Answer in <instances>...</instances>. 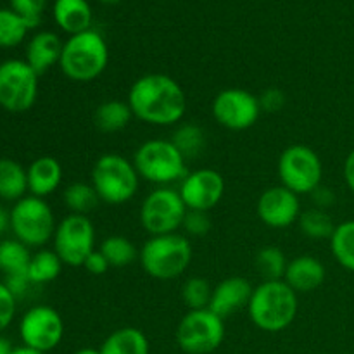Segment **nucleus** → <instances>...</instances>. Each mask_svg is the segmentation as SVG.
Instances as JSON below:
<instances>
[{
  "mask_svg": "<svg viewBox=\"0 0 354 354\" xmlns=\"http://www.w3.org/2000/svg\"><path fill=\"white\" fill-rule=\"evenodd\" d=\"M330 251L335 261L348 272H354V220L342 221L330 237Z\"/></svg>",
  "mask_w": 354,
  "mask_h": 354,
  "instance_id": "30",
  "label": "nucleus"
},
{
  "mask_svg": "<svg viewBox=\"0 0 354 354\" xmlns=\"http://www.w3.org/2000/svg\"><path fill=\"white\" fill-rule=\"evenodd\" d=\"M100 3H106V6H114V3H120L121 0H99Z\"/></svg>",
  "mask_w": 354,
  "mask_h": 354,
  "instance_id": "47",
  "label": "nucleus"
},
{
  "mask_svg": "<svg viewBox=\"0 0 354 354\" xmlns=\"http://www.w3.org/2000/svg\"><path fill=\"white\" fill-rule=\"evenodd\" d=\"M21 341L26 348L48 353L57 348L64 335V322L57 310L47 304L31 306L19 324Z\"/></svg>",
  "mask_w": 354,
  "mask_h": 354,
  "instance_id": "14",
  "label": "nucleus"
},
{
  "mask_svg": "<svg viewBox=\"0 0 354 354\" xmlns=\"http://www.w3.org/2000/svg\"><path fill=\"white\" fill-rule=\"evenodd\" d=\"M109 64V47L97 30L71 35L62 45L59 68L71 82L88 83L99 78Z\"/></svg>",
  "mask_w": 354,
  "mask_h": 354,
  "instance_id": "3",
  "label": "nucleus"
},
{
  "mask_svg": "<svg viewBox=\"0 0 354 354\" xmlns=\"http://www.w3.org/2000/svg\"><path fill=\"white\" fill-rule=\"evenodd\" d=\"M325 275L327 272L320 259L310 254H303L290 259L283 280L297 294H308L317 290L325 282Z\"/></svg>",
  "mask_w": 354,
  "mask_h": 354,
  "instance_id": "18",
  "label": "nucleus"
},
{
  "mask_svg": "<svg viewBox=\"0 0 354 354\" xmlns=\"http://www.w3.org/2000/svg\"><path fill=\"white\" fill-rule=\"evenodd\" d=\"M30 31L23 17L12 9H0V48L17 47Z\"/></svg>",
  "mask_w": 354,
  "mask_h": 354,
  "instance_id": "33",
  "label": "nucleus"
},
{
  "mask_svg": "<svg viewBox=\"0 0 354 354\" xmlns=\"http://www.w3.org/2000/svg\"><path fill=\"white\" fill-rule=\"evenodd\" d=\"M211 113L220 127L232 131H244L258 123L263 109L254 93L244 88H225L213 99Z\"/></svg>",
  "mask_w": 354,
  "mask_h": 354,
  "instance_id": "13",
  "label": "nucleus"
},
{
  "mask_svg": "<svg viewBox=\"0 0 354 354\" xmlns=\"http://www.w3.org/2000/svg\"><path fill=\"white\" fill-rule=\"evenodd\" d=\"M133 113L124 100H106L93 111V124L102 133H118L130 124Z\"/></svg>",
  "mask_w": 354,
  "mask_h": 354,
  "instance_id": "23",
  "label": "nucleus"
},
{
  "mask_svg": "<svg viewBox=\"0 0 354 354\" xmlns=\"http://www.w3.org/2000/svg\"><path fill=\"white\" fill-rule=\"evenodd\" d=\"M62 201L71 214H85V216H88L102 203L92 183L86 182L69 183L62 192Z\"/></svg>",
  "mask_w": 354,
  "mask_h": 354,
  "instance_id": "25",
  "label": "nucleus"
},
{
  "mask_svg": "<svg viewBox=\"0 0 354 354\" xmlns=\"http://www.w3.org/2000/svg\"><path fill=\"white\" fill-rule=\"evenodd\" d=\"M127 102L133 118L152 127L182 123L187 111V95L182 85L162 73H149L135 80Z\"/></svg>",
  "mask_w": 354,
  "mask_h": 354,
  "instance_id": "1",
  "label": "nucleus"
},
{
  "mask_svg": "<svg viewBox=\"0 0 354 354\" xmlns=\"http://www.w3.org/2000/svg\"><path fill=\"white\" fill-rule=\"evenodd\" d=\"M171 142L176 145L187 161L203 154L206 147V131L197 123H180L173 131Z\"/></svg>",
  "mask_w": 354,
  "mask_h": 354,
  "instance_id": "28",
  "label": "nucleus"
},
{
  "mask_svg": "<svg viewBox=\"0 0 354 354\" xmlns=\"http://www.w3.org/2000/svg\"><path fill=\"white\" fill-rule=\"evenodd\" d=\"M52 16L55 24L69 33V37L92 28L93 12L86 0H55Z\"/></svg>",
  "mask_w": 354,
  "mask_h": 354,
  "instance_id": "21",
  "label": "nucleus"
},
{
  "mask_svg": "<svg viewBox=\"0 0 354 354\" xmlns=\"http://www.w3.org/2000/svg\"><path fill=\"white\" fill-rule=\"evenodd\" d=\"M17 299L9 287L3 282H0V334L12 324L14 315H16Z\"/></svg>",
  "mask_w": 354,
  "mask_h": 354,
  "instance_id": "37",
  "label": "nucleus"
},
{
  "mask_svg": "<svg viewBox=\"0 0 354 354\" xmlns=\"http://www.w3.org/2000/svg\"><path fill=\"white\" fill-rule=\"evenodd\" d=\"M301 232L304 237L313 239V241H324L328 239L330 241L332 234H334L335 227L332 216L325 209H318V207H311L301 213L299 220H297Z\"/></svg>",
  "mask_w": 354,
  "mask_h": 354,
  "instance_id": "31",
  "label": "nucleus"
},
{
  "mask_svg": "<svg viewBox=\"0 0 354 354\" xmlns=\"http://www.w3.org/2000/svg\"><path fill=\"white\" fill-rule=\"evenodd\" d=\"M138 176L158 187H171L185 178L187 159L176 149L171 138H149L142 142L133 154Z\"/></svg>",
  "mask_w": 354,
  "mask_h": 354,
  "instance_id": "5",
  "label": "nucleus"
},
{
  "mask_svg": "<svg viewBox=\"0 0 354 354\" xmlns=\"http://www.w3.org/2000/svg\"><path fill=\"white\" fill-rule=\"evenodd\" d=\"M28 173V190L35 197H48L61 187L62 166L52 156L37 158L26 169Z\"/></svg>",
  "mask_w": 354,
  "mask_h": 354,
  "instance_id": "19",
  "label": "nucleus"
},
{
  "mask_svg": "<svg viewBox=\"0 0 354 354\" xmlns=\"http://www.w3.org/2000/svg\"><path fill=\"white\" fill-rule=\"evenodd\" d=\"M225 339V322L209 308L189 310L176 328V342L187 354L216 351Z\"/></svg>",
  "mask_w": 354,
  "mask_h": 354,
  "instance_id": "11",
  "label": "nucleus"
},
{
  "mask_svg": "<svg viewBox=\"0 0 354 354\" xmlns=\"http://www.w3.org/2000/svg\"><path fill=\"white\" fill-rule=\"evenodd\" d=\"M182 228L189 237H204L211 230L209 214L204 211H187Z\"/></svg>",
  "mask_w": 354,
  "mask_h": 354,
  "instance_id": "36",
  "label": "nucleus"
},
{
  "mask_svg": "<svg viewBox=\"0 0 354 354\" xmlns=\"http://www.w3.org/2000/svg\"><path fill=\"white\" fill-rule=\"evenodd\" d=\"M254 263L263 280H283L289 259L286 258L282 249L275 248V245H266V248L259 249Z\"/></svg>",
  "mask_w": 354,
  "mask_h": 354,
  "instance_id": "32",
  "label": "nucleus"
},
{
  "mask_svg": "<svg viewBox=\"0 0 354 354\" xmlns=\"http://www.w3.org/2000/svg\"><path fill=\"white\" fill-rule=\"evenodd\" d=\"M178 192L187 209L209 213L223 199L225 180L221 173L213 168L194 169L180 182Z\"/></svg>",
  "mask_w": 354,
  "mask_h": 354,
  "instance_id": "15",
  "label": "nucleus"
},
{
  "mask_svg": "<svg viewBox=\"0 0 354 354\" xmlns=\"http://www.w3.org/2000/svg\"><path fill=\"white\" fill-rule=\"evenodd\" d=\"M192 244L182 234L151 235L138 252V261L149 277L156 280H175L192 263Z\"/></svg>",
  "mask_w": 354,
  "mask_h": 354,
  "instance_id": "4",
  "label": "nucleus"
},
{
  "mask_svg": "<svg viewBox=\"0 0 354 354\" xmlns=\"http://www.w3.org/2000/svg\"><path fill=\"white\" fill-rule=\"evenodd\" d=\"M99 251L106 256L111 268H124V266L133 265L140 252L137 245L123 235H111V237L104 239Z\"/></svg>",
  "mask_w": 354,
  "mask_h": 354,
  "instance_id": "29",
  "label": "nucleus"
},
{
  "mask_svg": "<svg viewBox=\"0 0 354 354\" xmlns=\"http://www.w3.org/2000/svg\"><path fill=\"white\" fill-rule=\"evenodd\" d=\"M12 346H10V342L7 341V339L0 337V354H10L12 353Z\"/></svg>",
  "mask_w": 354,
  "mask_h": 354,
  "instance_id": "44",
  "label": "nucleus"
},
{
  "mask_svg": "<svg viewBox=\"0 0 354 354\" xmlns=\"http://www.w3.org/2000/svg\"><path fill=\"white\" fill-rule=\"evenodd\" d=\"M147 335L135 327H123L109 334L100 346V354H149Z\"/></svg>",
  "mask_w": 354,
  "mask_h": 354,
  "instance_id": "22",
  "label": "nucleus"
},
{
  "mask_svg": "<svg viewBox=\"0 0 354 354\" xmlns=\"http://www.w3.org/2000/svg\"><path fill=\"white\" fill-rule=\"evenodd\" d=\"M52 241L62 265L78 268L83 266L90 252L95 251V225L85 214L69 213L57 223Z\"/></svg>",
  "mask_w": 354,
  "mask_h": 354,
  "instance_id": "12",
  "label": "nucleus"
},
{
  "mask_svg": "<svg viewBox=\"0 0 354 354\" xmlns=\"http://www.w3.org/2000/svg\"><path fill=\"white\" fill-rule=\"evenodd\" d=\"M83 268H85L90 275L100 277V275H104V273H107V270L111 268V265H109V261L106 259V256H104L99 249H95V251L90 252L88 258L85 259V263H83Z\"/></svg>",
  "mask_w": 354,
  "mask_h": 354,
  "instance_id": "39",
  "label": "nucleus"
},
{
  "mask_svg": "<svg viewBox=\"0 0 354 354\" xmlns=\"http://www.w3.org/2000/svg\"><path fill=\"white\" fill-rule=\"evenodd\" d=\"M31 252L28 245L17 239L0 241V272L6 277L26 273L31 261Z\"/></svg>",
  "mask_w": 354,
  "mask_h": 354,
  "instance_id": "27",
  "label": "nucleus"
},
{
  "mask_svg": "<svg viewBox=\"0 0 354 354\" xmlns=\"http://www.w3.org/2000/svg\"><path fill=\"white\" fill-rule=\"evenodd\" d=\"M187 206L182 196L173 187H158L142 201L140 225L149 235L176 234L187 216Z\"/></svg>",
  "mask_w": 354,
  "mask_h": 354,
  "instance_id": "9",
  "label": "nucleus"
},
{
  "mask_svg": "<svg viewBox=\"0 0 354 354\" xmlns=\"http://www.w3.org/2000/svg\"><path fill=\"white\" fill-rule=\"evenodd\" d=\"M10 228V211L0 206V237Z\"/></svg>",
  "mask_w": 354,
  "mask_h": 354,
  "instance_id": "43",
  "label": "nucleus"
},
{
  "mask_svg": "<svg viewBox=\"0 0 354 354\" xmlns=\"http://www.w3.org/2000/svg\"><path fill=\"white\" fill-rule=\"evenodd\" d=\"M256 213L266 227L282 230L297 223L303 209L297 194L283 185H275L263 190L256 204Z\"/></svg>",
  "mask_w": 354,
  "mask_h": 354,
  "instance_id": "16",
  "label": "nucleus"
},
{
  "mask_svg": "<svg viewBox=\"0 0 354 354\" xmlns=\"http://www.w3.org/2000/svg\"><path fill=\"white\" fill-rule=\"evenodd\" d=\"M61 38L52 31H40L33 35L26 45V59L24 61L38 73L44 75L54 64H59V59L62 54Z\"/></svg>",
  "mask_w": 354,
  "mask_h": 354,
  "instance_id": "20",
  "label": "nucleus"
},
{
  "mask_svg": "<svg viewBox=\"0 0 354 354\" xmlns=\"http://www.w3.org/2000/svg\"><path fill=\"white\" fill-rule=\"evenodd\" d=\"M38 73L23 59L0 62V107L9 113H26L38 97Z\"/></svg>",
  "mask_w": 354,
  "mask_h": 354,
  "instance_id": "10",
  "label": "nucleus"
},
{
  "mask_svg": "<svg viewBox=\"0 0 354 354\" xmlns=\"http://www.w3.org/2000/svg\"><path fill=\"white\" fill-rule=\"evenodd\" d=\"M28 173L23 165L14 159H0V199L14 201L26 197Z\"/></svg>",
  "mask_w": 354,
  "mask_h": 354,
  "instance_id": "24",
  "label": "nucleus"
},
{
  "mask_svg": "<svg viewBox=\"0 0 354 354\" xmlns=\"http://www.w3.org/2000/svg\"><path fill=\"white\" fill-rule=\"evenodd\" d=\"M342 173H344V180L346 183H348L349 190L354 194V151L349 152L348 158H346Z\"/></svg>",
  "mask_w": 354,
  "mask_h": 354,
  "instance_id": "42",
  "label": "nucleus"
},
{
  "mask_svg": "<svg viewBox=\"0 0 354 354\" xmlns=\"http://www.w3.org/2000/svg\"><path fill=\"white\" fill-rule=\"evenodd\" d=\"M62 261L54 249H40L31 256L30 266H28V277L33 286H44L50 283L61 275Z\"/></svg>",
  "mask_w": 354,
  "mask_h": 354,
  "instance_id": "26",
  "label": "nucleus"
},
{
  "mask_svg": "<svg viewBox=\"0 0 354 354\" xmlns=\"http://www.w3.org/2000/svg\"><path fill=\"white\" fill-rule=\"evenodd\" d=\"M10 354H45V353L35 351V349H30V348H26V346H23V348H14Z\"/></svg>",
  "mask_w": 354,
  "mask_h": 354,
  "instance_id": "45",
  "label": "nucleus"
},
{
  "mask_svg": "<svg viewBox=\"0 0 354 354\" xmlns=\"http://www.w3.org/2000/svg\"><path fill=\"white\" fill-rule=\"evenodd\" d=\"M47 7V0H10V9L23 17L30 30L37 28L41 23V16Z\"/></svg>",
  "mask_w": 354,
  "mask_h": 354,
  "instance_id": "35",
  "label": "nucleus"
},
{
  "mask_svg": "<svg viewBox=\"0 0 354 354\" xmlns=\"http://www.w3.org/2000/svg\"><path fill=\"white\" fill-rule=\"evenodd\" d=\"M90 183L102 203L120 206L130 203L138 192L140 176L133 161L116 152H107L93 162Z\"/></svg>",
  "mask_w": 354,
  "mask_h": 354,
  "instance_id": "6",
  "label": "nucleus"
},
{
  "mask_svg": "<svg viewBox=\"0 0 354 354\" xmlns=\"http://www.w3.org/2000/svg\"><path fill=\"white\" fill-rule=\"evenodd\" d=\"M213 287L203 277H190L182 286V299L189 310H206L209 308Z\"/></svg>",
  "mask_w": 354,
  "mask_h": 354,
  "instance_id": "34",
  "label": "nucleus"
},
{
  "mask_svg": "<svg viewBox=\"0 0 354 354\" xmlns=\"http://www.w3.org/2000/svg\"><path fill=\"white\" fill-rule=\"evenodd\" d=\"M280 185L297 196H310L322 185L324 165L315 149L304 144H294L283 149L277 165Z\"/></svg>",
  "mask_w": 354,
  "mask_h": 354,
  "instance_id": "8",
  "label": "nucleus"
},
{
  "mask_svg": "<svg viewBox=\"0 0 354 354\" xmlns=\"http://www.w3.org/2000/svg\"><path fill=\"white\" fill-rule=\"evenodd\" d=\"M3 283L9 287V290L14 294V296H16V299H21V297L26 296L28 290H30V287L33 286L30 280V277H28V272L6 277V282Z\"/></svg>",
  "mask_w": 354,
  "mask_h": 354,
  "instance_id": "40",
  "label": "nucleus"
},
{
  "mask_svg": "<svg viewBox=\"0 0 354 354\" xmlns=\"http://www.w3.org/2000/svg\"><path fill=\"white\" fill-rule=\"evenodd\" d=\"M55 216L48 203L41 197L26 196L14 203L10 209V230L14 239L28 248H41L54 239Z\"/></svg>",
  "mask_w": 354,
  "mask_h": 354,
  "instance_id": "7",
  "label": "nucleus"
},
{
  "mask_svg": "<svg viewBox=\"0 0 354 354\" xmlns=\"http://www.w3.org/2000/svg\"><path fill=\"white\" fill-rule=\"evenodd\" d=\"M252 289L254 287L244 277H228L213 287L209 310L225 320L230 315L241 311L242 308H248Z\"/></svg>",
  "mask_w": 354,
  "mask_h": 354,
  "instance_id": "17",
  "label": "nucleus"
},
{
  "mask_svg": "<svg viewBox=\"0 0 354 354\" xmlns=\"http://www.w3.org/2000/svg\"><path fill=\"white\" fill-rule=\"evenodd\" d=\"M310 196L311 199H313L315 207H318V209H325V211H327V207H330L335 201L334 190L327 189V187L324 185L318 187V189L315 190L313 194H310Z\"/></svg>",
  "mask_w": 354,
  "mask_h": 354,
  "instance_id": "41",
  "label": "nucleus"
},
{
  "mask_svg": "<svg viewBox=\"0 0 354 354\" xmlns=\"http://www.w3.org/2000/svg\"><path fill=\"white\" fill-rule=\"evenodd\" d=\"M297 292L286 280H263L248 304L251 322L265 332H282L296 320Z\"/></svg>",
  "mask_w": 354,
  "mask_h": 354,
  "instance_id": "2",
  "label": "nucleus"
},
{
  "mask_svg": "<svg viewBox=\"0 0 354 354\" xmlns=\"http://www.w3.org/2000/svg\"><path fill=\"white\" fill-rule=\"evenodd\" d=\"M75 354H100V349H93V348H83L80 351H76Z\"/></svg>",
  "mask_w": 354,
  "mask_h": 354,
  "instance_id": "46",
  "label": "nucleus"
},
{
  "mask_svg": "<svg viewBox=\"0 0 354 354\" xmlns=\"http://www.w3.org/2000/svg\"><path fill=\"white\" fill-rule=\"evenodd\" d=\"M259 104H261L263 113H279L283 106H286V93L280 88L270 86L266 88L261 95L258 97Z\"/></svg>",
  "mask_w": 354,
  "mask_h": 354,
  "instance_id": "38",
  "label": "nucleus"
}]
</instances>
